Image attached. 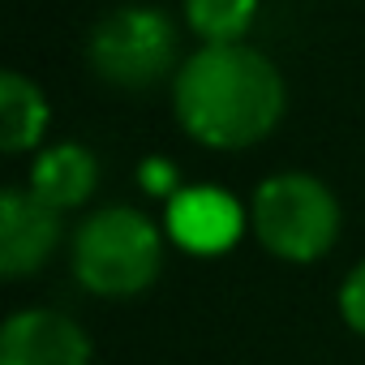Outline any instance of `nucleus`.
I'll return each instance as SVG.
<instances>
[{"mask_svg":"<svg viewBox=\"0 0 365 365\" xmlns=\"http://www.w3.org/2000/svg\"><path fill=\"white\" fill-rule=\"evenodd\" d=\"M172 112L198 146L241 150L284 116V78L250 43H202L172 78Z\"/></svg>","mask_w":365,"mask_h":365,"instance_id":"obj_1","label":"nucleus"},{"mask_svg":"<svg viewBox=\"0 0 365 365\" xmlns=\"http://www.w3.org/2000/svg\"><path fill=\"white\" fill-rule=\"evenodd\" d=\"M163 267L159 228L133 207H103L73 232V275L95 297H138Z\"/></svg>","mask_w":365,"mask_h":365,"instance_id":"obj_2","label":"nucleus"},{"mask_svg":"<svg viewBox=\"0 0 365 365\" xmlns=\"http://www.w3.org/2000/svg\"><path fill=\"white\" fill-rule=\"evenodd\" d=\"M250 224L267 254L284 262H318L339 237V202L318 176L279 172L254 190Z\"/></svg>","mask_w":365,"mask_h":365,"instance_id":"obj_3","label":"nucleus"},{"mask_svg":"<svg viewBox=\"0 0 365 365\" xmlns=\"http://www.w3.org/2000/svg\"><path fill=\"white\" fill-rule=\"evenodd\" d=\"M180 56L176 26L163 9L155 5H120L108 18L95 22L86 39V65L99 82L116 91H150L172 69Z\"/></svg>","mask_w":365,"mask_h":365,"instance_id":"obj_4","label":"nucleus"},{"mask_svg":"<svg viewBox=\"0 0 365 365\" xmlns=\"http://www.w3.org/2000/svg\"><path fill=\"white\" fill-rule=\"evenodd\" d=\"M61 245V211L39 202L31 190L0 194V275L26 279L48 267Z\"/></svg>","mask_w":365,"mask_h":365,"instance_id":"obj_5","label":"nucleus"},{"mask_svg":"<svg viewBox=\"0 0 365 365\" xmlns=\"http://www.w3.org/2000/svg\"><path fill=\"white\" fill-rule=\"evenodd\" d=\"M0 365H91V339L56 309H18L0 331Z\"/></svg>","mask_w":365,"mask_h":365,"instance_id":"obj_6","label":"nucleus"},{"mask_svg":"<svg viewBox=\"0 0 365 365\" xmlns=\"http://www.w3.org/2000/svg\"><path fill=\"white\" fill-rule=\"evenodd\" d=\"M241 224H245V215H241L237 198H228L215 185L180 190L168 202V232L190 254H224L241 237Z\"/></svg>","mask_w":365,"mask_h":365,"instance_id":"obj_7","label":"nucleus"},{"mask_svg":"<svg viewBox=\"0 0 365 365\" xmlns=\"http://www.w3.org/2000/svg\"><path fill=\"white\" fill-rule=\"evenodd\" d=\"M95 185H99V159L78 142L48 146L31 168V194L39 202H48L52 211L82 207L95 194Z\"/></svg>","mask_w":365,"mask_h":365,"instance_id":"obj_8","label":"nucleus"},{"mask_svg":"<svg viewBox=\"0 0 365 365\" xmlns=\"http://www.w3.org/2000/svg\"><path fill=\"white\" fill-rule=\"evenodd\" d=\"M43 129H48L43 91L22 73H5L0 78V150L5 155H26V150L39 146Z\"/></svg>","mask_w":365,"mask_h":365,"instance_id":"obj_9","label":"nucleus"},{"mask_svg":"<svg viewBox=\"0 0 365 365\" xmlns=\"http://www.w3.org/2000/svg\"><path fill=\"white\" fill-rule=\"evenodd\" d=\"M258 0H185V22L202 43H245Z\"/></svg>","mask_w":365,"mask_h":365,"instance_id":"obj_10","label":"nucleus"},{"mask_svg":"<svg viewBox=\"0 0 365 365\" xmlns=\"http://www.w3.org/2000/svg\"><path fill=\"white\" fill-rule=\"evenodd\" d=\"M339 314H344V322L365 339V258L344 275V284H339Z\"/></svg>","mask_w":365,"mask_h":365,"instance_id":"obj_11","label":"nucleus"}]
</instances>
